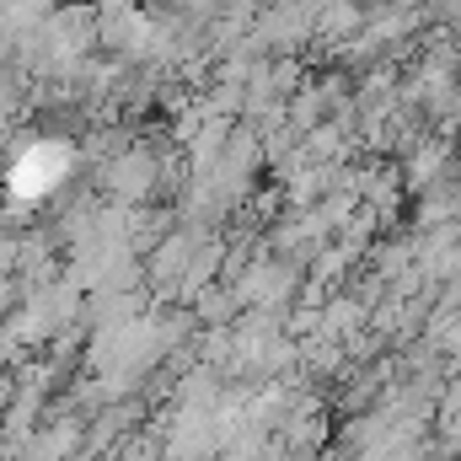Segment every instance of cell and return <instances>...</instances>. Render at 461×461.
<instances>
[]
</instances>
